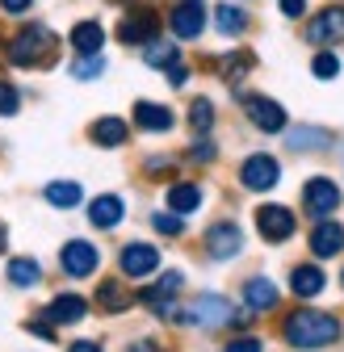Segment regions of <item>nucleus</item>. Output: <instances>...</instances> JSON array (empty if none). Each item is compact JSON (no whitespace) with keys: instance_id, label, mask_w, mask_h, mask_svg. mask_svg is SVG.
<instances>
[{"instance_id":"58836bf2","label":"nucleus","mask_w":344,"mask_h":352,"mask_svg":"<svg viewBox=\"0 0 344 352\" xmlns=\"http://www.w3.org/2000/svg\"><path fill=\"white\" fill-rule=\"evenodd\" d=\"M277 9L286 21H303L307 17V0H277Z\"/></svg>"},{"instance_id":"6e6552de","label":"nucleus","mask_w":344,"mask_h":352,"mask_svg":"<svg viewBox=\"0 0 344 352\" xmlns=\"http://www.w3.org/2000/svg\"><path fill=\"white\" fill-rule=\"evenodd\" d=\"M277 181H281V164L265 151H256L239 164V185L252 193H269V189H277Z\"/></svg>"},{"instance_id":"f8f14e48","label":"nucleus","mask_w":344,"mask_h":352,"mask_svg":"<svg viewBox=\"0 0 344 352\" xmlns=\"http://www.w3.org/2000/svg\"><path fill=\"white\" fill-rule=\"evenodd\" d=\"M210 25L219 30L223 38H244L252 30V13L244 5H235V0H219V5L210 9Z\"/></svg>"},{"instance_id":"7ed1b4c3","label":"nucleus","mask_w":344,"mask_h":352,"mask_svg":"<svg viewBox=\"0 0 344 352\" xmlns=\"http://www.w3.org/2000/svg\"><path fill=\"white\" fill-rule=\"evenodd\" d=\"M164 25L177 42H197L206 30H210V9L206 0H172L168 13H164Z\"/></svg>"},{"instance_id":"aec40b11","label":"nucleus","mask_w":344,"mask_h":352,"mask_svg":"<svg viewBox=\"0 0 344 352\" xmlns=\"http://www.w3.org/2000/svg\"><path fill=\"white\" fill-rule=\"evenodd\" d=\"M89 139H93L97 147H105V151H118L126 139H131V126H126V118L105 113V118H97V122L89 126Z\"/></svg>"},{"instance_id":"c85d7f7f","label":"nucleus","mask_w":344,"mask_h":352,"mask_svg":"<svg viewBox=\"0 0 344 352\" xmlns=\"http://www.w3.org/2000/svg\"><path fill=\"white\" fill-rule=\"evenodd\" d=\"M67 76L80 80V84H89V80L105 76V55H101V51H97V55H76V59L67 63Z\"/></svg>"},{"instance_id":"7c9ffc66","label":"nucleus","mask_w":344,"mask_h":352,"mask_svg":"<svg viewBox=\"0 0 344 352\" xmlns=\"http://www.w3.org/2000/svg\"><path fill=\"white\" fill-rule=\"evenodd\" d=\"M185 118H189V126H193V135H210V130H214V101H210V97H193Z\"/></svg>"},{"instance_id":"cd10ccee","label":"nucleus","mask_w":344,"mask_h":352,"mask_svg":"<svg viewBox=\"0 0 344 352\" xmlns=\"http://www.w3.org/2000/svg\"><path fill=\"white\" fill-rule=\"evenodd\" d=\"M131 294H126L118 281H101L97 285V306H101V311H109V315H118V311H131Z\"/></svg>"},{"instance_id":"a19ab883","label":"nucleus","mask_w":344,"mask_h":352,"mask_svg":"<svg viewBox=\"0 0 344 352\" xmlns=\"http://www.w3.org/2000/svg\"><path fill=\"white\" fill-rule=\"evenodd\" d=\"M126 352H160V344H155V340H135Z\"/></svg>"},{"instance_id":"0eeeda50","label":"nucleus","mask_w":344,"mask_h":352,"mask_svg":"<svg viewBox=\"0 0 344 352\" xmlns=\"http://www.w3.org/2000/svg\"><path fill=\"white\" fill-rule=\"evenodd\" d=\"M244 101V113H248V122L256 126V130H265V135H281V130L290 126V113H286V105L281 101H273V97H265V93H244L239 97Z\"/></svg>"},{"instance_id":"c03bdc74","label":"nucleus","mask_w":344,"mask_h":352,"mask_svg":"<svg viewBox=\"0 0 344 352\" xmlns=\"http://www.w3.org/2000/svg\"><path fill=\"white\" fill-rule=\"evenodd\" d=\"M30 331L42 336V340H55V327H47V323H30Z\"/></svg>"},{"instance_id":"a18cd8bd","label":"nucleus","mask_w":344,"mask_h":352,"mask_svg":"<svg viewBox=\"0 0 344 352\" xmlns=\"http://www.w3.org/2000/svg\"><path fill=\"white\" fill-rule=\"evenodd\" d=\"M0 252H5V227H0Z\"/></svg>"},{"instance_id":"39448f33","label":"nucleus","mask_w":344,"mask_h":352,"mask_svg":"<svg viewBox=\"0 0 344 352\" xmlns=\"http://www.w3.org/2000/svg\"><path fill=\"white\" fill-rule=\"evenodd\" d=\"M172 315H177V323H189V327H223V323L235 319V306L227 298H219V294H202V298H193L189 306H181V311H172Z\"/></svg>"},{"instance_id":"9b49d317","label":"nucleus","mask_w":344,"mask_h":352,"mask_svg":"<svg viewBox=\"0 0 344 352\" xmlns=\"http://www.w3.org/2000/svg\"><path fill=\"white\" fill-rule=\"evenodd\" d=\"M256 231H261L265 243H286L298 231V218L290 206H261L256 210Z\"/></svg>"},{"instance_id":"37998d69","label":"nucleus","mask_w":344,"mask_h":352,"mask_svg":"<svg viewBox=\"0 0 344 352\" xmlns=\"http://www.w3.org/2000/svg\"><path fill=\"white\" fill-rule=\"evenodd\" d=\"M168 168H172V160H168V155H164V160H160V155H155V160H147V172H168Z\"/></svg>"},{"instance_id":"bb28decb","label":"nucleus","mask_w":344,"mask_h":352,"mask_svg":"<svg viewBox=\"0 0 344 352\" xmlns=\"http://www.w3.org/2000/svg\"><path fill=\"white\" fill-rule=\"evenodd\" d=\"M197 206H202V189L193 181H177V185L168 189V210L172 214H193Z\"/></svg>"},{"instance_id":"20e7f679","label":"nucleus","mask_w":344,"mask_h":352,"mask_svg":"<svg viewBox=\"0 0 344 352\" xmlns=\"http://www.w3.org/2000/svg\"><path fill=\"white\" fill-rule=\"evenodd\" d=\"M160 13L151 9V5H131L122 17H118V25H114V38L122 42V47H147L151 38H160Z\"/></svg>"},{"instance_id":"423d86ee","label":"nucleus","mask_w":344,"mask_h":352,"mask_svg":"<svg viewBox=\"0 0 344 352\" xmlns=\"http://www.w3.org/2000/svg\"><path fill=\"white\" fill-rule=\"evenodd\" d=\"M303 38L311 42V47H340L344 42V5H323L315 17H307V25H303Z\"/></svg>"},{"instance_id":"a878e982","label":"nucleus","mask_w":344,"mask_h":352,"mask_svg":"<svg viewBox=\"0 0 344 352\" xmlns=\"http://www.w3.org/2000/svg\"><path fill=\"white\" fill-rule=\"evenodd\" d=\"M252 67H256V55L252 51H227L223 59H219V76L227 80V84H244V76H252Z\"/></svg>"},{"instance_id":"f704fd0d","label":"nucleus","mask_w":344,"mask_h":352,"mask_svg":"<svg viewBox=\"0 0 344 352\" xmlns=\"http://www.w3.org/2000/svg\"><path fill=\"white\" fill-rule=\"evenodd\" d=\"M151 227H155L160 235H168V239H177V235H185V218H181V214H172V210H168V214L160 210V214L151 218Z\"/></svg>"},{"instance_id":"9d476101","label":"nucleus","mask_w":344,"mask_h":352,"mask_svg":"<svg viewBox=\"0 0 344 352\" xmlns=\"http://www.w3.org/2000/svg\"><path fill=\"white\" fill-rule=\"evenodd\" d=\"M336 206H340V189H336L332 176H311V181L303 185V210L315 218V223L319 218H332Z\"/></svg>"},{"instance_id":"e433bc0d","label":"nucleus","mask_w":344,"mask_h":352,"mask_svg":"<svg viewBox=\"0 0 344 352\" xmlns=\"http://www.w3.org/2000/svg\"><path fill=\"white\" fill-rule=\"evenodd\" d=\"M214 155H219V147H214V143H210L206 135H202V139H197V143L189 147V160H193V164H210Z\"/></svg>"},{"instance_id":"4468645a","label":"nucleus","mask_w":344,"mask_h":352,"mask_svg":"<svg viewBox=\"0 0 344 352\" xmlns=\"http://www.w3.org/2000/svg\"><path fill=\"white\" fill-rule=\"evenodd\" d=\"M105 25L97 21V17H80L72 30H67V47L76 51V55H97V51H105Z\"/></svg>"},{"instance_id":"c756f323","label":"nucleus","mask_w":344,"mask_h":352,"mask_svg":"<svg viewBox=\"0 0 344 352\" xmlns=\"http://www.w3.org/2000/svg\"><path fill=\"white\" fill-rule=\"evenodd\" d=\"M9 281H13V285H21V289H34V285L42 281L38 260H30V256H17V260H9Z\"/></svg>"},{"instance_id":"4be33fe9","label":"nucleus","mask_w":344,"mask_h":352,"mask_svg":"<svg viewBox=\"0 0 344 352\" xmlns=\"http://www.w3.org/2000/svg\"><path fill=\"white\" fill-rule=\"evenodd\" d=\"M286 135V147L290 151H303V155H311V151H327L332 147V135L327 130H319V126H298V130H281Z\"/></svg>"},{"instance_id":"c9c22d12","label":"nucleus","mask_w":344,"mask_h":352,"mask_svg":"<svg viewBox=\"0 0 344 352\" xmlns=\"http://www.w3.org/2000/svg\"><path fill=\"white\" fill-rule=\"evenodd\" d=\"M34 5H38V0H0V17H30L34 13Z\"/></svg>"},{"instance_id":"4c0bfd02","label":"nucleus","mask_w":344,"mask_h":352,"mask_svg":"<svg viewBox=\"0 0 344 352\" xmlns=\"http://www.w3.org/2000/svg\"><path fill=\"white\" fill-rule=\"evenodd\" d=\"M164 76H168V88H185V84H189V63L177 59L172 67H164Z\"/></svg>"},{"instance_id":"49530a36","label":"nucleus","mask_w":344,"mask_h":352,"mask_svg":"<svg viewBox=\"0 0 344 352\" xmlns=\"http://www.w3.org/2000/svg\"><path fill=\"white\" fill-rule=\"evenodd\" d=\"M340 281H344V273H340Z\"/></svg>"},{"instance_id":"ddd939ff","label":"nucleus","mask_w":344,"mask_h":352,"mask_svg":"<svg viewBox=\"0 0 344 352\" xmlns=\"http://www.w3.org/2000/svg\"><path fill=\"white\" fill-rule=\"evenodd\" d=\"M181 285H185V277H181L177 269H172V273H164L155 285H147V289L139 294V302H143V306H151L155 315H172V302H177Z\"/></svg>"},{"instance_id":"393cba45","label":"nucleus","mask_w":344,"mask_h":352,"mask_svg":"<svg viewBox=\"0 0 344 352\" xmlns=\"http://www.w3.org/2000/svg\"><path fill=\"white\" fill-rule=\"evenodd\" d=\"M84 315H89V302H84L80 294H59L47 306V319H55V323H80Z\"/></svg>"},{"instance_id":"b1692460","label":"nucleus","mask_w":344,"mask_h":352,"mask_svg":"<svg viewBox=\"0 0 344 352\" xmlns=\"http://www.w3.org/2000/svg\"><path fill=\"white\" fill-rule=\"evenodd\" d=\"M177 59H181V42H177V38H151L147 47H143V63L155 67V72L172 67Z\"/></svg>"},{"instance_id":"dca6fc26","label":"nucleus","mask_w":344,"mask_h":352,"mask_svg":"<svg viewBox=\"0 0 344 352\" xmlns=\"http://www.w3.org/2000/svg\"><path fill=\"white\" fill-rule=\"evenodd\" d=\"M131 118H135L139 130H147V135H168V130L177 126V113L168 105H160V101H135Z\"/></svg>"},{"instance_id":"79ce46f5","label":"nucleus","mask_w":344,"mask_h":352,"mask_svg":"<svg viewBox=\"0 0 344 352\" xmlns=\"http://www.w3.org/2000/svg\"><path fill=\"white\" fill-rule=\"evenodd\" d=\"M67 352H101V344H93V340H76Z\"/></svg>"},{"instance_id":"f3484780","label":"nucleus","mask_w":344,"mask_h":352,"mask_svg":"<svg viewBox=\"0 0 344 352\" xmlns=\"http://www.w3.org/2000/svg\"><path fill=\"white\" fill-rule=\"evenodd\" d=\"M118 264H122L126 277H151L160 269V252L151 243H126L122 256H118Z\"/></svg>"},{"instance_id":"6ab92c4d","label":"nucleus","mask_w":344,"mask_h":352,"mask_svg":"<svg viewBox=\"0 0 344 352\" xmlns=\"http://www.w3.org/2000/svg\"><path fill=\"white\" fill-rule=\"evenodd\" d=\"M122 218H126V201H122L118 193H101V197L89 201V223H93L97 231H114Z\"/></svg>"},{"instance_id":"5701e85b","label":"nucleus","mask_w":344,"mask_h":352,"mask_svg":"<svg viewBox=\"0 0 344 352\" xmlns=\"http://www.w3.org/2000/svg\"><path fill=\"white\" fill-rule=\"evenodd\" d=\"M327 285L323 269H315V264H294V273H290V289L294 298H319Z\"/></svg>"},{"instance_id":"2eb2a0df","label":"nucleus","mask_w":344,"mask_h":352,"mask_svg":"<svg viewBox=\"0 0 344 352\" xmlns=\"http://www.w3.org/2000/svg\"><path fill=\"white\" fill-rule=\"evenodd\" d=\"M206 252H210L214 260H235V256L244 252V231H239L235 223H214V227L206 231Z\"/></svg>"},{"instance_id":"ea45409f","label":"nucleus","mask_w":344,"mask_h":352,"mask_svg":"<svg viewBox=\"0 0 344 352\" xmlns=\"http://www.w3.org/2000/svg\"><path fill=\"white\" fill-rule=\"evenodd\" d=\"M223 352H265V344L256 340V336H239V340H231Z\"/></svg>"},{"instance_id":"f03ea898","label":"nucleus","mask_w":344,"mask_h":352,"mask_svg":"<svg viewBox=\"0 0 344 352\" xmlns=\"http://www.w3.org/2000/svg\"><path fill=\"white\" fill-rule=\"evenodd\" d=\"M281 340L298 352H315V348H327L340 340V323L323 311H294L281 323Z\"/></svg>"},{"instance_id":"2f4dec72","label":"nucleus","mask_w":344,"mask_h":352,"mask_svg":"<svg viewBox=\"0 0 344 352\" xmlns=\"http://www.w3.org/2000/svg\"><path fill=\"white\" fill-rule=\"evenodd\" d=\"M80 197H84V189H80L76 181H51V185H47V201H51V206H59V210L80 206Z\"/></svg>"},{"instance_id":"f257e3e1","label":"nucleus","mask_w":344,"mask_h":352,"mask_svg":"<svg viewBox=\"0 0 344 352\" xmlns=\"http://www.w3.org/2000/svg\"><path fill=\"white\" fill-rule=\"evenodd\" d=\"M59 59V34L38 21V17H25L9 38H5V63L17 67V72H42Z\"/></svg>"},{"instance_id":"473e14b6","label":"nucleus","mask_w":344,"mask_h":352,"mask_svg":"<svg viewBox=\"0 0 344 352\" xmlns=\"http://www.w3.org/2000/svg\"><path fill=\"white\" fill-rule=\"evenodd\" d=\"M340 72H344V63H340V55H336L332 47H323V51L311 55V76H315V80H336Z\"/></svg>"},{"instance_id":"a211bd4d","label":"nucleus","mask_w":344,"mask_h":352,"mask_svg":"<svg viewBox=\"0 0 344 352\" xmlns=\"http://www.w3.org/2000/svg\"><path fill=\"white\" fill-rule=\"evenodd\" d=\"M311 252H315L319 260H332V256L344 252V227L336 223V218H319V223H315V231H311Z\"/></svg>"},{"instance_id":"72a5a7b5","label":"nucleus","mask_w":344,"mask_h":352,"mask_svg":"<svg viewBox=\"0 0 344 352\" xmlns=\"http://www.w3.org/2000/svg\"><path fill=\"white\" fill-rule=\"evenodd\" d=\"M21 109V88L13 80H0V118H17Z\"/></svg>"},{"instance_id":"1a4fd4ad","label":"nucleus","mask_w":344,"mask_h":352,"mask_svg":"<svg viewBox=\"0 0 344 352\" xmlns=\"http://www.w3.org/2000/svg\"><path fill=\"white\" fill-rule=\"evenodd\" d=\"M59 264H63L67 277L84 281V277H93V273L101 269V252H97V243H89V239H72V243H63Z\"/></svg>"},{"instance_id":"412c9836","label":"nucleus","mask_w":344,"mask_h":352,"mask_svg":"<svg viewBox=\"0 0 344 352\" xmlns=\"http://www.w3.org/2000/svg\"><path fill=\"white\" fill-rule=\"evenodd\" d=\"M244 302H248L252 315H265V311H273V306L281 302V289L269 277H248L244 281Z\"/></svg>"}]
</instances>
